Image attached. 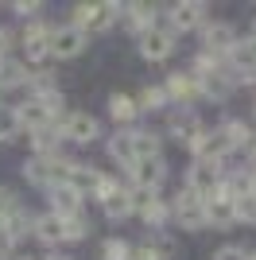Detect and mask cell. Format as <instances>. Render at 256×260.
I'll use <instances>...</instances> for the list:
<instances>
[{"instance_id": "obj_13", "label": "cell", "mask_w": 256, "mask_h": 260, "mask_svg": "<svg viewBox=\"0 0 256 260\" xmlns=\"http://www.w3.org/2000/svg\"><path fill=\"white\" fill-rule=\"evenodd\" d=\"M136 43H140V54H144L148 62H167L171 54H175V35L167 31V23H159V27L144 31Z\"/></svg>"}, {"instance_id": "obj_23", "label": "cell", "mask_w": 256, "mask_h": 260, "mask_svg": "<svg viewBox=\"0 0 256 260\" xmlns=\"http://www.w3.org/2000/svg\"><path fill=\"white\" fill-rule=\"evenodd\" d=\"M101 214H105L109 221H124V217L136 214V210H132V194H128V186H120L113 198H105V202H101Z\"/></svg>"}, {"instance_id": "obj_37", "label": "cell", "mask_w": 256, "mask_h": 260, "mask_svg": "<svg viewBox=\"0 0 256 260\" xmlns=\"http://www.w3.org/2000/svg\"><path fill=\"white\" fill-rule=\"evenodd\" d=\"M16 260H35V256H16Z\"/></svg>"}, {"instance_id": "obj_4", "label": "cell", "mask_w": 256, "mask_h": 260, "mask_svg": "<svg viewBox=\"0 0 256 260\" xmlns=\"http://www.w3.org/2000/svg\"><path fill=\"white\" fill-rule=\"evenodd\" d=\"M171 217H175L182 229H190V233H198V229L210 225V217H206V202L198 194H190L186 186H182L179 194H175V202H171Z\"/></svg>"}, {"instance_id": "obj_14", "label": "cell", "mask_w": 256, "mask_h": 260, "mask_svg": "<svg viewBox=\"0 0 256 260\" xmlns=\"http://www.w3.org/2000/svg\"><path fill=\"white\" fill-rule=\"evenodd\" d=\"M124 27L128 31H136V39L144 31H151V27H159V8L155 4H148V0H136V4H124Z\"/></svg>"}, {"instance_id": "obj_15", "label": "cell", "mask_w": 256, "mask_h": 260, "mask_svg": "<svg viewBox=\"0 0 256 260\" xmlns=\"http://www.w3.org/2000/svg\"><path fill=\"white\" fill-rule=\"evenodd\" d=\"M206 217H210V225L213 229H233L237 221H241V214H237V202L229 194H210L206 198Z\"/></svg>"}, {"instance_id": "obj_41", "label": "cell", "mask_w": 256, "mask_h": 260, "mask_svg": "<svg viewBox=\"0 0 256 260\" xmlns=\"http://www.w3.org/2000/svg\"><path fill=\"white\" fill-rule=\"evenodd\" d=\"M0 113H4V101H0Z\"/></svg>"}, {"instance_id": "obj_6", "label": "cell", "mask_w": 256, "mask_h": 260, "mask_svg": "<svg viewBox=\"0 0 256 260\" xmlns=\"http://www.w3.org/2000/svg\"><path fill=\"white\" fill-rule=\"evenodd\" d=\"M89 47V35L82 31V27H74V23H58V27H51V58H78V54Z\"/></svg>"}, {"instance_id": "obj_10", "label": "cell", "mask_w": 256, "mask_h": 260, "mask_svg": "<svg viewBox=\"0 0 256 260\" xmlns=\"http://www.w3.org/2000/svg\"><path fill=\"white\" fill-rule=\"evenodd\" d=\"M202 132H206V124H202L198 117H194V109H182V105H175V109H171V117H167V136H175L179 144L194 148Z\"/></svg>"}, {"instance_id": "obj_21", "label": "cell", "mask_w": 256, "mask_h": 260, "mask_svg": "<svg viewBox=\"0 0 256 260\" xmlns=\"http://www.w3.org/2000/svg\"><path fill=\"white\" fill-rule=\"evenodd\" d=\"M27 144H31V155H39V159H54V155H58V144H62V132H54V128L27 132Z\"/></svg>"}, {"instance_id": "obj_18", "label": "cell", "mask_w": 256, "mask_h": 260, "mask_svg": "<svg viewBox=\"0 0 256 260\" xmlns=\"http://www.w3.org/2000/svg\"><path fill=\"white\" fill-rule=\"evenodd\" d=\"M47 194H51V214H58V217H74V214H82V194H78L74 186L58 183V186H51Z\"/></svg>"}, {"instance_id": "obj_32", "label": "cell", "mask_w": 256, "mask_h": 260, "mask_svg": "<svg viewBox=\"0 0 256 260\" xmlns=\"http://www.w3.org/2000/svg\"><path fill=\"white\" fill-rule=\"evenodd\" d=\"M213 260H248V252H245V249H237V245H221Z\"/></svg>"}, {"instance_id": "obj_19", "label": "cell", "mask_w": 256, "mask_h": 260, "mask_svg": "<svg viewBox=\"0 0 256 260\" xmlns=\"http://www.w3.org/2000/svg\"><path fill=\"white\" fill-rule=\"evenodd\" d=\"M109 159L120 163L124 171H132L136 167V140H132V132H117V136H109Z\"/></svg>"}, {"instance_id": "obj_24", "label": "cell", "mask_w": 256, "mask_h": 260, "mask_svg": "<svg viewBox=\"0 0 256 260\" xmlns=\"http://www.w3.org/2000/svg\"><path fill=\"white\" fill-rule=\"evenodd\" d=\"M136 113H140L136 98H128V93H109V117L117 120V124H128Z\"/></svg>"}, {"instance_id": "obj_3", "label": "cell", "mask_w": 256, "mask_h": 260, "mask_svg": "<svg viewBox=\"0 0 256 260\" xmlns=\"http://www.w3.org/2000/svg\"><path fill=\"white\" fill-rule=\"evenodd\" d=\"M20 51H23V62L27 66H43L51 58V27L43 20H27L20 31Z\"/></svg>"}, {"instance_id": "obj_30", "label": "cell", "mask_w": 256, "mask_h": 260, "mask_svg": "<svg viewBox=\"0 0 256 260\" xmlns=\"http://www.w3.org/2000/svg\"><path fill=\"white\" fill-rule=\"evenodd\" d=\"M12 12H16V16H23V20H39L43 4H39V0H16V4H12Z\"/></svg>"}, {"instance_id": "obj_2", "label": "cell", "mask_w": 256, "mask_h": 260, "mask_svg": "<svg viewBox=\"0 0 256 260\" xmlns=\"http://www.w3.org/2000/svg\"><path fill=\"white\" fill-rule=\"evenodd\" d=\"M16 117H20L23 132H39V128H54L58 117H62V98L58 101H39V98H27L16 105Z\"/></svg>"}, {"instance_id": "obj_12", "label": "cell", "mask_w": 256, "mask_h": 260, "mask_svg": "<svg viewBox=\"0 0 256 260\" xmlns=\"http://www.w3.org/2000/svg\"><path fill=\"white\" fill-rule=\"evenodd\" d=\"M58 132H62V140H70V144H93L97 136H101V120H97L93 113H66Z\"/></svg>"}, {"instance_id": "obj_8", "label": "cell", "mask_w": 256, "mask_h": 260, "mask_svg": "<svg viewBox=\"0 0 256 260\" xmlns=\"http://www.w3.org/2000/svg\"><path fill=\"white\" fill-rule=\"evenodd\" d=\"M194 159H206V163H225V155H233V140H229V132L217 124V128H206L202 136H198V144L190 148Z\"/></svg>"}, {"instance_id": "obj_11", "label": "cell", "mask_w": 256, "mask_h": 260, "mask_svg": "<svg viewBox=\"0 0 256 260\" xmlns=\"http://www.w3.org/2000/svg\"><path fill=\"white\" fill-rule=\"evenodd\" d=\"M163 89H167L171 105H182V109H194V101L202 98V82H198V74H190V70L171 74L167 82H163Z\"/></svg>"}, {"instance_id": "obj_28", "label": "cell", "mask_w": 256, "mask_h": 260, "mask_svg": "<svg viewBox=\"0 0 256 260\" xmlns=\"http://www.w3.org/2000/svg\"><path fill=\"white\" fill-rule=\"evenodd\" d=\"M132 245L128 241H120V237H109L105 245H101V260H132Z\"/></svg>"}, {"instance_id": "obj_26", "label": "cell", "mask_w": 256, "mask_h": 260, "mask_svg": "<svg viewBox=\"0 0 256 260\" xmlns=\"http://www.w3.org/2000/svg\"><path fill=\"white\" fill-rule=\"evenodd\" d=\"M221 128L229 132L233 148H248V152H252V144H256V132H252V124H245V120H225Z\"/></svg>"}, {"instance_id": "obj_22", "label": "cell", "mask_w": 256, "mask_h": 260, "mask_svg": "<svg viewBox=\"0 0 256 260\" xmlns=\"http://www.w3.org/2000/svg\"><path fill=\"white\" fill-rule=\"evenodd\" d=\"M132 140H136V155H140V159H159V155H163V132L132 128Z\"/></svg>"}, {"instance_id": "obj_35", "label": "cell", "mask_w": 256, "mask_h": 260, "mask_svg": "<svg viewBox=\"0 0 256 260\" xmlns=\"http://www.w3.org/2000/svg\"><path fill=\"white\" fill-rule=\"evenodd\" d=\"M43 260H70V256H62V252H51V256H43Z\"/></svg>"}, {"instance_id": "obj_5", "label": "cell", "mask_w": 256, "mask_h": 260, "mask_svg": "<svg viewBox=\"0 0 256 260\" xmlns=\"http://www.w3.org/2000/svg\"><path fill=\"white\" fill-rule=\"evenodd\" d=\"M225 171H221V163H206V159H194L190 167H186V190L190 194H198L206 202L210 194H217V186H221Z\"/></svg>"}, {"instance_id": "obj_29", "label": "cell", "mask_w": 256, "mask_h": 260, "mask_svg": "<svg viewBox=\"0 0 256 260\" xmlns=\"http://www.w3.org/2000/svg\"><path fill=\"white\" fill-rule=\"evenodd\" d=\"M62 221H66V241H85V237H89V229H93V225H89V217H85V214L62 217Z\"/></svg>"}, {"instance_id": "obj_38", "label": "cell", "mask_w": 256, "mask_h": 260, "mask_svg": "<svg viewBox=\"0 0 256 260\" xmlns=\"http://www.w3.org/2000/svg\"><path fill=\"white\" fill-rule=\"evenodd\" d=\"M248 260H256V252H248Z\"/></svg>"}, {"instance_id": "obj_9", "label": "cell", "mask_w": 256, "mask_h": 260, "mask_svg": "<svg viewBox=\"0 0 256 260\" xmlns=\"http://www.w3.org/2000/svg\"><path fill=\"white\" fill-rule=\"evenodd\" d=\"M163 16H167V31L182 35V31H194V27L206 20V4L202 0H179V4H171Z\"/></svg>"}, {"instance_id": "obj_25", "label": "cell", "mask_w": 256, "mask_h": 260, "mask_svg": "<svg viewBox=\"0 0 256 260\" xmlns=\"http://www.w3.org/2000/svg\"><path fill=\"white\" fill-rule=\"evenodd\" d=\"M136 105H140V113H159V109L171 105V98H167V89H163V86H144V89H140V98H136Z\"/></svg>"}, {"instance_id": "obj_40", "label": "cell", "mask_w": 256, "mask_h": 260, "mask_svg": "<svg viewBox=\"0 0 256 260\" xmlns=\"http://www.w3.org/2000/svg\"><path fill=\"white\" fill-rule=\"evenodd\" d=\"M252 35H256V20H252Z\"/></svg>"}, {"instance_id": "obj_7", "label": "cell", "mask_w": 256, "mask_h": 260, "mask_svg": "<svg viewBox=\"0 0 256 260\" xmlns=\"http://www.w3.org/2000/svg\"><path fill=\"white\" fill-rule=\"evenodd\" d=\"M237 27L233 23H225V20H217V23H210L202 31V54H210V58H217V62H225L229 54H233V47H237Z\"/></svg>"}, {"instance_id": "obj_16", "label": "cell", "mask_w": 256, "mask_h": 260, "mask_svg": "<svg viewBox=\"0 0 256 260\" xmlns=\"http://www.w3.org/2000/svg\"><path fill=\"white\" fill-rule=\"evenodd\" d=\"M128 179H132V186H144V190H159L163 179H167V163L159 159H136V167L128 171Z\"/></svg>"}, {"instance_id": "obj_34", "label": "cell", "mask_w": 256, "mask_h": 260, "mask_svg": "<svg viewBox=\"0 0 256 260\" xmlns=\"http://www.w3.org/2000/svg\"><path fill=\"white\" fill-rule=\"evenodd\" d=\"M132 260H159V256L151 252V245H144V249H136V252H132Z\"/></svg>"}, {"instance_id": "obj_17", "label": "cell", "mask_w": 256, "mask_h": 260, "mask_svg": "<svg viewBox=\"0 0 256 260\" xmlns=\"http://www.w3.org/2000/svg\"><path fill=\"white\" fill-rule=\"evenodd\" d=\"M31 233L43 241V245H51V249H54V245H66V221H62L58 214H51V210H47V214H39V217L31 221Z\"/></svg>"}, {"instance_id": "obj_39", "label": "cell", "mask_w": 256, "mask_h": 260, "mask_svg": "<svg viewBox=\"0 0 256 260\" xmlns=\"http://www.w3.org/2000/svg\"><path fill=\"white\" fill-rule=\"evenodd\" d=\"M252 117H256V101H252Z\"/></svg>"}, {"instance_id": "obj_1", "label": "cell", "mask_w": 256, "mask_h": 260, "mask_svg": "<svg viewBox=\"0 0 256 260\" xmlns=\"http://www.w3.org/2000/svg\"><path fill=\"white\" fill-rule=\"evenodd\" d=\"M120 16H124V4H109V0H93V4H74V8H70V23L82 27L85 35L109 31Z\"/></svg>"}, {"instance_id": "obj_33", "label": "cell", "mask_w": 256, "mask_h": 260, "mask_svg": "<svg viewBox=\"0 0 256 260\" xmlns=\"http://www.w3.org/2000/svg\"><path fill=\"white\" fill-rule=\"evenodd\" d=\"M12 39H16V35H12L8 27H0V58H8V51H12Z\"/></svg>"}, {"instance_id": "obj_36", "label": "cell", "mask_w": 256, "mask_h": 260, "mask_svg": "<svg viewBox=\"0 0 256 260\" xmlns=\"http://www.w3.org/2000/svg\"><path fill=\"white\" fill-rule=\"evenodd\" d=\"M248 194H252V198H256V171H252V186H248Z\"/></svg>"}, {"instance_id": "obj_27", "label": "cell", "mask_w": 256, "mask_h": 260, "mask_svg": "<svg viewBox=\"0 0 256 260\" xmlns=\"http://www.w3.org/2000/svg\"><path fill=\"white\" fill-rule=\"evenodd\" d=\"M140 217H144V221H148L151 229H163V225H167V217H171V206L163 202V198H155L151 206H144V210H140Z\"/></svg>"}, {"instance_id": "obj_20", "label": "cell", "mask_w": 256, "mask_h": 260, "mask_svg": "<svg viewBox=\"0 0 256 260\" xmlns=\"http://www.w3.org/2000/svg\"><path fill=\"white\" fill-rule=\"evenodd\" d=\"M27 78H31V70H27V62L23 58H0V89H20L27 86Z\"/></svg>"}, {"instance_id": "obj_31", "label": "cell", "mask_w": 256, "mask_h": 260, "mask_svg": "<svg viewBox=\"0 0 256 260\" xmlns=\"http://www.w3.org/2000/svg\"><path fill=\"white\" fill-rule=\"evenodd\" d=\"M237 214H241V221H256V198L252 194L241 198V202H237Z\"/></svg>"}]
</instances>
